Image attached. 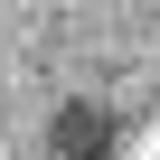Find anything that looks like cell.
<instances>
[{"instance_id":"obj_1","label":"cell","mask_w":160,"mask_h":160,"mask_svg":"<svg viewBox=\"0 0 160 160\" xmlns=\"http://www.w3.org/2000/svg\"><path fill=\"white\" fill-rule=\"evenodd\" d=\"M122 160H160V122H151V132H132V151H122Z\"/></svg>"}]
</instances>
